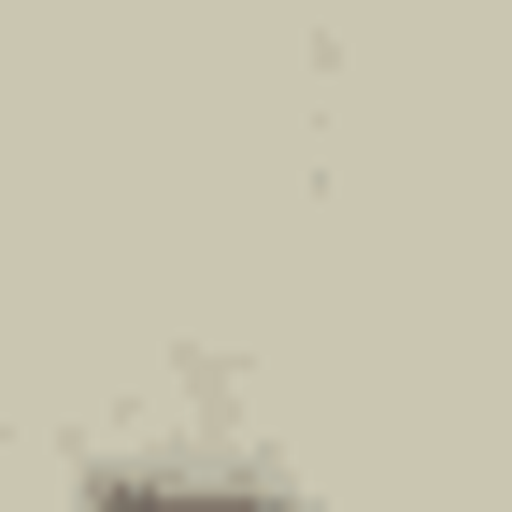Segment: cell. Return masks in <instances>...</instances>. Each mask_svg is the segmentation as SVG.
Segmentation results:
<instances>
[{
	"instance_id": "cell-1",
	"label": "cell",
	"mask_w": 512,
	"mask_h": 512,
	"mask_svg": "<svg viewBox=\"0 0 512 512\" xmlns=\"http://www.w3.org/2000/svg\"><path fill=\"white\" fill-rule=\"evenodd\" d=\"M72 512H328V498H299L285 470H242V456H86Z\"/></svg>"
}]
</instances>
